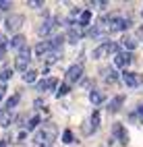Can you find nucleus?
I'll return each mask as SVG.
<instances>
[{"instance_id":"f257e3e1","label":"nucleus","mask_w":143,"mask_h":147,"mask_svg":"<svg viewBox=\"0 0 143 147\" xmlns=\"http://www.w3.org/2000/svg\"><path fill=\"white\" fill-rule=\"evenodd\" d=\"M56 137H58V126L54 122H46L42 129L37 131V135L33 137V145L35 147H52Z\"/></svg>"},{"instance_id":"f03ea898","label":"nucleus","mask_w":143,"mask_h":147,"mask_svg":"<svg viewBox=\"0 0 143 147\" xmlns=\"http://www.w3.org/2000/svg\"><path fill=\"white\" fill-rule=\"evenodd\" d=\"M131 21L125 17H118V15H112V17H104L100 21V29L104 33H116V31H125V29H129Z\"/></svg>"},{"instance_id":"7ed1b4c3","label":"nucleus","mask_w":143,"mask_h":147,"mask_svg":"<svg viewBox=\"0 0 143 147\" xmlns=\"http://www.w3.org/2000/svg\"><path fill=\"white\" fill-rule=\"evenodd\" d=\"M29 62H31V50L27 46H23L21 50H19V54H17V60H15V68L17 71H27V66H29Z\"/></svg>"},{"instance_id":"20e7f679","label":"nucleus","mask_w":143,"mask_h":147,"mask_svg":"<svg viewBox=\"0 0 143 147\" xmlns=\"http://www.w3.org/2000/svg\"><path fill=\"white\" fill-rule=\"evenodd\" d=\"M116 48L118 46L114 44V42H104V44H100L93 50V58H106V56H110V54L116 52Z\"/></svg>"},{"instance_id":"39448f33","label":"nucleus","mask_w":143,"mask_h":147,"mask_svg":"<svg viewBox=\"0 0 143 147\" xmlns=\"http://www.w3.org/2000/svg\"><path fill=\"white\" fill-rule=\"evenodd\" d=\"M81 75H83V64H73L69 71H66V85L77 83L81 79Z\"/></svg>"},{"instance_id":"423d86ee","label":"nucleus","mask_w":143,"mask_h":147,"mask_svg":"<svg viewBox=\"0 0 143 147\" xmlns=\"http://www.w3.org/2000/svg\"><path fill=\"white\" fill-rule=\"evenodd\" d=\"M112 135L116 137V139H118L122 145H127V143H129V133H127V129H125V126H122L120 122H116V124L112 126Z\"/></svg>"},{"instance_id":"0eeeda50","label":"nucleus","mask_w":143,"mask_h":147,"mask_svg":"<svg viewBox=\"0 0 143 147\" xmlns=\"http://www.w3.org/2000/svg\"><path fill=\"white\" fill-rule=\"evenodd\" d=\"M131 62H133V54L131 52H118L116 56H114V64L120 66V68H127Z\"/></svg>"},{"instance_id":"6e6552de","label":"nucleus","mask_w":143,"mask_h":147,"mask_svg":"<svg viewBox=\"0 0 143 147\" xmlns=\"http://www.w3.org/2000/svg\"><path fill=\"white\" fill-rule=\"evenodd\" d=\"M122 81H125L129 87H139L141 85V75L131 73V71H125V73H122Z\"/></svg>"},{"instance_id":"1a4fd4ad","label":"nucleus","mask_w":143,"mask_h":147,"mask_svg":"<svg viewBox=\"0 0 143 147\" xmlns=\"http://www.w3.org/2000/svg\"><path fill=\"white\" fill-rule=\"evenodd\" d=\"M23 21H25L23 15H11V17L6 19V29H11V31H17V29L23 25Z\"/></svg>"},{"instance_id":"9d476101","label":"nucleus","mask_w":143,"mask_h":147,"mask_svg":"<svg viewBox=\"0 0 143 147\" xmlns=\"http://www.w3.org/2000/svg\"><path fill=\"white\" fill-rule=\"evenodd\" d=\"M56 23H58L56 19H50V21H46L40 29H37V33H40V35H48V33H52L54 29H56Z\"/></svg>"},{"instance_id":"9b49d317","label":"nucleus","mask_w":143,"mask_h":147,"mask_svg":"<svg viewBox=\"0 0 143 147\" xmlns=\"http://www.w3.org/2000/svg\"><path fill=\"white\" fill-rule=\"evenodd\" d=\"M56 83H58V81H56L54 77H50V79H44V81L37 83V91H48V89H54Z\"/></svg>"},{"instance_id":"f8f14e48","label":"nucleus","mask_w":143,"mask_h":147,"mask_svg":"<svg viewBox=\"0 0 143 147\" xmlns=\"http://www.w3.org/2000/svg\"><path fill=\"white\" fill-rule=\"evenodd\" d=\"M125 104V95H116L114 100L110 102V106H108V112H112V114H116L118 110H120V106Z\"/></svg>"},{"instance_id":"ddd939ff","label":"nucleus","mask_w":143,"mask_h":147,"mask_svg":"<svg viewBox=\"0 0 143 147\" xmlns=\"http://www.w3.org/2000/svg\"><path fill=\"white\" fill-rule=\"evenodd\" d=\"M11 122H13V112L2 108V110H0V126H8Z\"/></svg>"},{"instance_id":"4468645a","label":"nucleus","mask_w":143,"mask_h":147,"mask_svg":"<svg viewBox=\"0 0 143 147\" xmlns=\"http://www.w3.org/2000/svg\"><path fill=\"white\" fill-rule=\"evenodd\" d=\"M104 100H106V95H104L102 91H95V89H93V91L89 93V102H91L93 106H100Z\"/></svg>"},{"instance_id":"2eb2a0df","label":"nucleus","mask_w":143,"mask_h":147,"mask_svg":"<svg viewBox=\"0 0 143 147\" xmlns=\"http://www.w3.org/2000/svg\"><path fill=\"white\" fill-rule=\"evenodd\" d=\"M102 75H104V81H108V83H114V81L118 79L114 68H102Z\"/></svg>"},{"instance_id":"dca6fc26","label":"nucleus","mask_w":143,"mask_h":147,"mask_svg":"<svg viewBox=\"0 0 143 147\" xmlns=\"http://www.w3.org/2000/svg\"><path fill=\"white\" fill-rule=\"evenodd\" d=\"M129 118L133 120V122H139V124H143V106H137V110L133 112Z\"/></svg>"},{"instance_id":"f3484780","label":"nucleus","mask_w":143,"mask_h":147,"mask_svg":"<svg viewBox=\"0 0 143 147\" xmlns=\"http://www.w3.org/2000/svg\"><path fill=\"white\" fill-rule=\"evenodd\" d=\"M83 37V33L79 31L77 27H71V31H69V42H73V44H77L79 40Z\"/></svg>"},{"instance_id":"a211bd4d","label":"nucleus","mask_w":143,"mask_h":147,"mask_svg":"<svg viewBox=\"0 0 143 147\" xmlns=\"http://www.w3.org/2000/svg\"><path fill=\"white\" fill-rule=\"evenodd\" d=\"M19 100H21V93H15V95L11 97V100L6 102V106H4V110H11V112H13V110H15V106L19 104Z\"/></svg>"},{"instance_id":"6ab92c4d","label":"nucleus","mask_w":143,"mask_h":147,"mask_svg":"<svg viewBox=\"0 0 143 147\" xmlns=\"http://www.w3.org/2000/svg\"><path fill=\"white\" fill-rule=\"evenodd\" d=\"M25 46V37L23 35H15L11 40V48H17V50H21V48Z\"/></svg>"},{"instance_id":"aec40b11","label":"nucleus","mask_w":143,"mask_h":147,"mask_svg":"<svg viewBox=\"0 0 143 147\" xmlns=\"http://www.w3.org/2000/svg\"><path fill=\"white\" fill-rule=\"evenodd\" d=\"M91 21V11H83L81 17H79V27H85V25H89Z\"/></svg>"},{"instance_id":"412c9836","label":"nucleus","mask_w":143,"mask_h":147,"mask_svg":"<svg viewBox=\"0 0 143 147\" xmlns=\"http://www.w3.org/2000/svg\"><path fill=\"white\" fill-rule=\"evenodd\" d=\"M6 48H8V40L4 37V33H0V58L6 54Z\"/></svg>"},{"instance_id":"4be33fe9","label":"nucleus","mask_w":143,"mask_h":147,"mask_svg":"<svg viewBox=\"0 0 143 147\" xmlns=\"http://www.w3.org/2000/svg\"><path fill=\"white\" fill-rule=\"evenodd\" d=\"M35 77H37V71H25L23 81H25V83H33V81H35Z\"/></svg>"},{"instance_id":"5701e85b","label":"nucleus","mask_w":143,"mask_h":147,"mask_svg":"<svg viewBox=\"0 0 143 147\" xmlns=\"http://www.w3.org/2000/svg\"><path fill=\"white\" fill-rule=\"evenodd\" d=\"M100 129V112H93L91 114V131H98Z\"/></svg>"},{"instance_id":"b1692460","label":"nucleus","mask_w":143,"mask_h":147,"mask_svg":"<svg viewBox=\"0 0 143 147\" xmlns=\"http://www.w3.org/2000/svg\"><path fill=\"white\" fill-rule=\"evenodd\" d=\"M11 77H13V71H11V68H2V71H0V81H8V79H11Z\"/></svg>"},{"instance_id":"393cba45","label":"nucleus","mask_w":143,"mask_h":147,"mask_svg":"<svg viewBox=\"0 0 143 147\" xmlns=\"http://www.w3.org/2000/svg\"><path fill=\"white\" fill-rule=\"evenodd\" d=\"M135 46H137V42H135V40H131V37H127V40H122V48H125V50H133Z\"/></svg>"},{"instance_id":"a878e982","label":"nucleus","mask_w":143,"mask_h":147,"mask_svg":"<svg viewBox=\"0 0 143 147\" xmlns=\"http://www.w3.org/2000/svg\"><path fill=\"white\" fill-rule=\"evenodd\" d=\"M37 124H40V116H33V118H31L29 122H27V131H33Z\"/></svg>"},{"instance_id":"bb28decb","label":"nucleus","mask_w":143,"mask_h":147,"mask_svg":"<svg viewBox=\"0 0 143 147\" xmlns=\"http://www.w3.org/2000/svg\"><path fill=\"white\" fill-rule=\"evenodd\" d=\"M69 91H71V87H69V85H66V83H64V85H60V89H58V91H56V97H62V95H66V93H69Z\"/></svg>"},{"instance_id":"cd10ccee","label":"nucleus","mask_w":143,"mask_h":147,"mask_svg":"<svg viewBox=\"0 0 143 147\" xmlns=\"http://www.w3.org/2000/svg\"><path fill=\"white\" fill-rule=\"evenodd\" d=\"M62 143H66V145L73 143V133H71V131H64V133H62Z\"/></svg>"},{"instance_id":"c85d7f7f","label":"nucleus","mask_w":143,"mask_h":147,"mask_svg":"<svg viewBox=\"0 0 143 147\" xmlns=\"http://www.w3.org/2000/svg\"><path fill=\"white\" fill-rule=\"evenodd\" d=\"M6 8H11V2H0V11H6Z\"/></svg>"},{"instance_id":"c756f323","label":"nucleus","mask_w":143,"mask_h":147,"mask_svg":"<svg viewBox=\"0 0 143 147\" xmlns=\"http://www.w3.org/2000/svg\"><path fill=\"white\" fill-rule=\"evenodd\" d=\"M4 91H6V89H4V85H0V100H2V95H4Z\"/></svg>"},{"instance_id":"7c9ffc66","label":"nucleus","mask_w":143,"mask_h":147,"mask_svg":"<svg viewBox=\"0 0 143 147\" xmlns=\"http://www.w3.org/2000/svg\"><path fill=\"white\" fill-rule=\"evenodd\" d=\"M137 35H139V37H143V27H139V31H137Z\"/></svg>"},{"instance_id":"2f4dec72","label":"nucleus","mask_w":143,"mask_h":147,"mask_svg":"<svg viewBox=\"0 0 143 147\" xmlns=\"http://www.w3.org/2000/svg\"><path fill=\"white\" fill-rule=\"evenodd\" d=\"M141 15H143V11H141Z\"/></svg>"}]
</instances>
